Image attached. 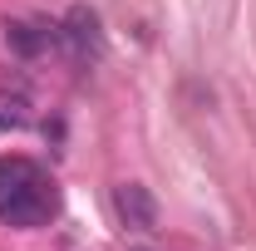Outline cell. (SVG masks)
Wrapping results in <instances>:
<instances>
[{"label": "cell", "mask_w": 256, "mask_h": 251, "mask_svg": "<svg viewBox=\"0 0 256 251\" xmlns=\"http://www.w3.org/2000/svg\"><path fill=\"white\" fill-rule=\"evenodd\" d=\"M114 212H118V222H124L128 232H138V236L158 232V202H153V192L143 188V182H118V188H114Z\"/></svg>", "instance_id": "3"}, {"label": "cell", "mask_w": 256, "mask_h": 251, "mask_svg": "<svg viewBox=\"0 0 256 251\" xmlns=\"http://www.w3.org/2000/svg\"><path fill=\"white\" fill-rule=\"evenodd\" d=\"M54 50H60L74 69L98 64V60H104V50H108V40H104V20H98L89 5H69L64 20L54 25Z\"/></svg>", "instance_id": "2"}, {"label": "cell", "mask_w": 256, "mask_h": 251, "mask_svg": "<svg viewBox=\"0 0 256 251\" xmlns=\"http://www.w3.org/2000/svg\"><path fill=\"white\" fill-rule=\"evenodd\" d=\"M5 44L20 60H40L44 50H54V25H34V20H5Z\"/></svg>", "instance_id": "4"}, {"label": "cell", "mask_w": 256, "mask_h": 251, "mask_svg": "<svg viewBox=\"0 0 256 251\" xmlns=\"http://www.w3.org/2000/svg\"><path fill=\"white\" fill-rule=\"evenodd\" d=\"M25 124H30V94L0 89V128H25Z\"/></svg>", "instance_id": "5"}, {"label": "cell", "mask_w": 256, "mask_h": 251, "mask_svg": "<svg viewBox=\"0 0 256 251\" xmlns=\"http://www.w3.org/2000/svg\"><path fill=\"white\" fill-rule=\"evenodd\" d=\"M60 217V188L54 178L25 153H5L0 158V222L5 226H20V232H34V226H50Z\"/></svg>", "instance_id": "1"}]
</instances>
